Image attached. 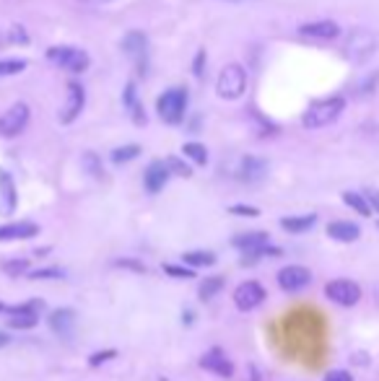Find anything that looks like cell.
I'll return each mask as SVG.
<instances>
[{"label": "cell", "mask_w": 379, "mask_h": 381, "mask_svg": "<svg viewBox=\"0 0 379 381\" xmlns=\"http://www.w3.org/2000/svg\"><path fill=\"white\" fill-rule=\"evenodd\" d=\"M203 60H206V52H198V60H195V73H200V68H203Z\"/></svg>", "instance_id": "41"}, {"label": "cell", "mask_w": 379, "mask_h": 381, "mask_svg": "<svg viewBox=\"0 0 379 381\" xmlns=\"http://www.w3.org/2000/svg\"><path fill=\"white\" fill-rule=\"evenodd\" d=\"M267 174V161L258 156H247L239 163V179L241 182H260Z\"/></svg>", "instance_id": "18"}, {"label": "cell", "mask_w": 379, "mask_h": 381, "mask_svg": "<svg viewBox=\"0 0 379 381\" xmlns=\"http://www.w3.org/2000/svg\"><path fill=\"white\" fill-rule=\"evenodd\" d=\"M182 262H187L190 267H211L215 262V254L211 252H185Z\"/></svg>", "instance_id": "23"}, {"label": "cell", "mask_w": 379, "mask_h": 381, "mask_svg": "<svg viewBox=\"0 0 379 381\" xmlns=\"http://www.w3.org/2000/svg\"><path fill=\"white\" fill-rule=\"evenodd\" d=\"M24 68H26L24 60H0V78L16 76V73H21Z\"/></svg>", "instance_id": "29"}, {"label": "cell", "mask_w": 379, "mask_h": 381, "mask_svg": "<svg viewBox=\"0 0 379 381\" xmlns=\"http://www.w3.org/2000/svg\"><path fill=\"white\" fill-rule=\"evenodd\" d=\"M138 153H140L138 145H122V148H114L112 151V161L114 163H128V161H133Z\"/></svg>", "instance_id": "28"}, {"label": "cell", "mask_w": 379, "mask_h": 381, "mask_svg": "<svg viewBox=\"0 0 379 381\" xmlns=\"http://www.w3.org/2000/svg\"><path fill=\"white\" fill-rule=\"evenodd\" d=\"M26 125H29V107L24 102L13 104L6 114H0V135L16 138Z\"/></svg>", "instance_id": "8"}, {"label": "cell", "mask_w": 379, "mask_h": 381, "mask_svg": "<svg viewBox=\"0 0 379 381\" xmlns=\"http://www.w3.org/2000/svg\"><path fill=\"white\" fill-rule=\"evenodd\" d=\"M0 312H6V306H3V304H0Z\"/></svg>", "instance_id": "44"}, {"label": "cell", "mask_w": 379, "mask_h": 381, "mask_svg": "<svg viewBox=\"0 0 379 381\" xmlns=\"http://www.w3.org/2000/svg\"><path fill=\"white\" fill-rule=\"evenodd\" d=\"M122 50L130 52V55H143V50H146V36L140 34V32H130V34L125 36V42H122Z\"/></svg>", "instance_id": "25"}, {"label": "cell", "mask_w": 379, "mask_h": 381, "mask_svg": "<svg viewBox=\"0 0 379 381\" xmlns=\"http://www.w3.org/2000/svg\"><path fill=\"white\" fill-rule=\"evenodd\" d=\"M125 107H128V112L133 114V122L135 125H146V112L140 109V102H138V96H135V83H128L125 86Z\"/></svg>", "instance_id": "21"}, {"label": "cell", "mask_w": 379, "mask_h": 381, "mask_svg": "<svg viewBox=\"0 0 379 381\" xmlns=\"http://www.w3.org/2000/svg\"><path fill=\"white\" fill-rule=\"evenodd\" d=\"M244 91H247V73H244V68L237 65V62L224 65L221 73H218V81H215V93L221 99H226V102H234Z\"/></svg>", "instance_id": "2"}, {"label": "cell", "mask_w": 379, "mask_h": 381, "mask_svg": "<svg viewBox=\"0 0 379 381\" xmlns=\"http://www.w3.org/2000/svg\"><path fill=\"white\" fill-rule=\"evenodd\" d=\"M32 280H52V278H62L60 270H34L29 275Z\"/></svg>", "instance_id": "34"}, {"label": "cell", "mask_w": 379, "mask_h": 381, "mask_svg": "<svg viewBox=\"0 0 379 381\" xmlns=\"http://www.w3.org/2000/svg\"><path fill=\"white\" fill-rule=\"evenodd\" d=\"M200 366H203L206 371L218 373V376H224V379H229V376L234 373L232 361H229L224 350H218V347H213V350H208L206 356L200 358Z\"/></svg>", "instance_id": "13"}, {"label": "cell", "mask_w": 379, "mask_h": 381, "mask_svg": "<svg viewBox=\"0 0 379 381\" xmlns=\"http://www.w3.org/2000/svg\"><path fill=\"white\" fill-rule=\"evenodd\" d=\"M379 42H377V34L369 32V29H354L348 39H345V55L348 60H354V62H366V60L377 52Z\"/></svg>", "instance_id": "4"}, {"label": "cell", "mask_w": 379, "mask_h": 381, "mask_svg": "<svg viewBox=\"0 0 379 381\" xmlns=\"http://www.w3.org/2000/svg\"><path fill=\"white\" fill-rule=\"evenodd\" d=\"M343 200H345V205H351L356 213H361V215H371L369 200H366V197H361L359 192H345Z\"/></svg>", "instance_id": "26"}, {"label": "cell", "mask_w": 379, "mask_h": 381, "mask_svg": "<svg viewBox=\"0 0 379 381\" xmlns=\"http://www.w3.org/2000/svg\"><path fill=\"white\" fill-rule=\"evenodd\" d=\"M221 288H224V278H221V275H213V278H206L203 283H200L198 293H200L203 301H208V298H213Z\"/></svg>", "instance_id": "24"}, {"label": "cell", "mask_w": 379, "mask_h": 381, "mask_svg": "<svg viewBox=\"0 0 379 381\" xmlns=\"http://www.w3.org/2000/svg\"><path fill=\"white\" fill-rule=\"evenodd\" d=\"M366 200H369L371 208H374V210L379 213V192H369V197H366Z\"/></svg>", "instance_id": "40"}, {"label": "cell", "mask_w": 379, "mask_h": 381, "mask_svg": "<svg viewBox=\"0 0 379 381\" xmlns=\"http://www.w3.org/2000/svg\"><path fill=\"white\" fill-rule=\"evenodd\" d=\"M86 3H102V0H86Z\"/></svg>", "instance_id": "43"}, {"label": "cell", "mask_w": 379, "mask_h": 381, "mask_svg": "<svg viewBox=\"0 0 379 381\" xmlns=\"http://www.w3.org/2000/svg\"><path fill=\"white\" fill-rule=\"evenodd\" d=\"M117 267H130V270H135V272H146V265H140V262H133V260H117Z\"/></svg>", "instance_id": "38"}, {"label": "cell", "mask_w": 379, "mask_h": 381, "mask_svg": "<svg viewBox=\"0 0 379 381\" xmlns=\"http://www.w3.org/2000/svg\"><path fill=\"white\" fill-rule=\"evenodd\" d=\"M8 345V335L6 332H0V347H6Z\"/></svg>", "instance_id": "42"}, {"label": "cell", "mask_w": 379, "mask_h": 381, "mask_svg": "<svg viewBox=\"0 0 379 381\" xmlns=\"http://www.w3.org/2000/svg\"><path fill=\"white\" fill-rule=\"evenodd\" d=\"M185 109H187V91L185 88H169L156 102V112L166 125H180L182 117H185Z\"/></svg>", "instance_id": "3"}, {"label": "cell", "mask_w": 379, "mask_h": 381, "mask_svg": "<svg viewBox=\"0 0 379 381\" xmlns=\"http://www.w3.org/2000/svg\"><path fill=\"white\" fill-rule=\"evenodd\" d=\"M262 301H265V288H262L260 283H255V280H244V283L237 286V290H234V304H237V309H241V312H252V309H258Z\"/></svg>", "instance_id": "7"}, {"label": "cell", "mask_w": 379, "mask_h": 381, "mask_svg": "<svg viewBox=\"0 0 379 381\" xmlns=\"http://www.w3.org/2000/svg\"><path fill=\"white\" fill-rule=\"evenodd\" d=\"M76 327V312L73 309H58L50 314V330L60 337H70Z\"/></svg>", "instance_id": "16"}, {"label": "cell", "mask_w": 379, "mask_h": 381, "mask_svg": "<svg viewBox=\"0 0 379 381\" xmlns=\"http://www.w3.org/2000/svg\"><path fill=\"white\" fill-rule=\"evenodd\" d=\"M232 213H234V215H250V218H258V215H260L258 208H250V205H234Z\"/></svg>", "instance_id": "36"}, {"label": "cell", "mask_w": 379, "mask_h": 381, "mask_svg": "<svg viewBox=\"0 0 379 381\" xmlns=\"http://www.w3.org/2000/svg\"><path fill=\"white\" fill-rule=\"evenodd\" d=\"M39 309H42V301H32V304L16 306V309H8V324L13 330H32L39 322Z\"/></svg>", "instance_id": "11"}, {"label": "cell", "mask_w": 379, "mask_h": 381, "mask_svg": "<svg viewBox=\"0 0 379 381\" xmlns=\"http://www.w3.org/2000/svg\"><path fill=\"white\" fill-rule=\"evenodd\" d=\"M314 220H317V215H299V218H284L281 226L288 234H304V231H310L314 226Z\"/></svg>", "instance_id": "22"}, {"label": "cell", "mask_w": 379, "mask_h": 381, "mask_svg": "<svg viewBox=\"0 0 379 381\" xmlns=\"http://www.w3.org/2000/svg\"><path fill=\"white\" fill-rule=\"evenodd\" d=\"M117 356L114 350H102V353H94V356L88 358V366H102V363H107V361H112V358Z\"/></svg>", "instance_id": "33"}, {"label": "cell", "mask_w": 379, "mask_h": 381, "mask_svg": "<svg viewBox=\"0 0 379 381\" xmlns=\"http://www.w3.org/2000/svg\"><path fill=\"white\" fill-rule=\"evenodd\" d=\"M84 163H86V169L91 171L94 177H102V166L96 163V156H94V153H86V156H84Z\"/></svg>", "instance_id": "35"}, {"label": "cell", "mask_w": 379, "mask_h": 381, "mask_svg": "<svg viewBox=\"0 0 379 381\" xmlns=\"http://www.w3.org/2000/svg\"><path fill=\"white\" fill-rule=\"evenodd\" d=\"M11 42H18V44L29 42V36H26V32L21 26H13V29H11Z\"/></svg>", "instance_id": "37"}, {"label": "cell", "mask_w": 379, "mask_h": 381, "mask_svg": "<svg viewBox=\"0 0 379 381\" xmlns=\"http://www.w3.org/2000/svg\"><path fill=\"white\" fill-rule=\"evenodd\" d=\"M232 244L237 246V249H241L244 254H252L250 262L255 260V257H260V254L267 249V234L265 231H247V234H237V236L232 239Z\"/></svg>", "instance_id": "12"}, {"label": "cell", "mask_w": 379, "mask_h": 381, "mask_svg": "<svg viewBox=\"0 0 379 381\" xmlns=\"http://www.w3.org/2000/svg\"><path fill=\"white\" fill-rule=\"evenodd\" d=\"M47 58L55 62V65H60L65 68L68 73H84L88 68V55L84 50H76V47H50L47 50Z\"/></svg>", "instance_id": "5"}, {"label": "cell", "mask_w": 379, "mask_h": 381, "mask_svg": "<svg viewBox=\"0 0 379 381\" xmlns=\"http://www.w3.org/2000/svg\"><path fill=\"white\" fill-rule=\"evenodd\" d=\"M310 280H312V272L307 270V267H302V265H288V267H284V270L278 272V286L284 290H288V293H296V290L307 288Z\"/></svg>", "instance_id": "10"}, {"label": "cell", "mask_w": 379, "mask_h": 381, "mask_svg": "<svg viewBox=\"0 0 379 381\" xmlns=\"http://www.w3.org/2000/svg\"><path fill=\"white\" fill-rule=\"evenodd\" d=\"M328 234L330 239H335V241H356V239L361 236L359 226L351 223V220H333L328 226Z\"/></svg>", "instance_id": "19"}, {"label": "cell", "mask_w": 379, "mask_h": 381, "mask_svg": "<svg viewBox=\"0 0 379 381\" xmlns=\"http://www.w3.org/2000/svg\"><path fill=\"white\" fill-rule=\"evenodd\" d=\"M182 151H185V156H187V159H190L192 163H200V166H203V163L208 161L206 145H200V143H185V148H182Z\"/></svg>", "instance_id": "27"}, {"label": "cell", "mask_w": 379, "mask_h": 381, "mask_svg": "<svg viewBox=\"0 0 379 381\" xmlns=\"http://www.w3.org/2000/svg\"><path fill=\"white\" fill-rule=\"evenodd\" d=\"M345 109V99L343 96H330V99H319V102L310 104V109L304 112L302 125L307 130H317V127H328L333 125Z\"/></svg>", "instance_id": "1"}, {"label": "cell", "mask_w": 379, "mask_h": 381, "mask_svg": "<svg viewBox=\"0 0 379 381\" xmlns=\"http://www.w3.org/2000/svg\"><path fill=\"white\" fill-rule=\"evenodd\" d=\"M164 163H166V169H169V174H180V177H190V174H192L187 163H182L180 159H174V156H169Z\"/></svg>", "instance_id": "30"}, {"label": "cell", "mask_w": 379, "mask_h": 381, "mask_svg": "<svg viewBox=\"0 0 379 381\" xmlns=\"http://www.w3.org/2000/svg\"><path fill=\"white\" fill-rule=\"evenodd\" d=\"M322 381H354L348 371H330Z\"/></svg>", "instance_id": "39"}, {"label": "cell", "mask_w": 379, "mask_h": 381, "mask_svg": "<svg viewBox=\"0 0 379 381\" xmlns=\"http://www.w3.org/2000/svg\"><path fill=\"white\" fill-rule=\"evenodd\" d=\"M299 34L302 36H310V39H338L340 36V26L335 21H312V24H304L299 26Z\"/></svg>", "instance_id": "14"}, {"label": "cell", "mask_w": 379, "mask_h": 381, "mask_svg": "<svg viewBox=\"0 0 379 381\" xmlns=\"http://www.w3.org/2000/svg\"><path fill=\"white\" fill-rule=\"evenodd\" d=\"M0 203H3V213L16 210V187H13L8 171L3 169H0Z\"/></svg>", "instance_id": "20"}, {"label": "cell", "mask_w": 379, "mask_h": 381, "mask_svg": "<svg viewBox=\"0 0 379 381\" xmlns=\"http://www.w3.org/2000/svg\"><path fill=\"white\" fill-rule=\"evenodd\" d=\"M325 296H328L333 304L354 306L359 304V298H361V288L356 286L354 280H330L328 286H325Z\"/></svg>", "instance_id": "6"}, {"label": "cell", "mask_w": 379, "mask_h": 381, "mask_svg": "<svg viewBox=\"0 0 379 381\" xmlns=\"http://www.w3.org/2000/svg\"><path fill=\"white\" fill-rule=\"evenodd\" d=\"M39 234V226L32 220H18V223H8L0 226V241H18V239H32Z\"/></svg>", "instance_id": "15"}, {"label": "cell", "mask_w": 379, "mask_h": 381, "mask_svg": "<svg viewBox=\"0 0 379 381\" xmlns=\"http://www.w3.org/2000/svg\"><path fill=\"white\" fill-rule=\"evenodd\" d=\"M84 102H86L84 86L78 83V81H70V83H68V96H65V104H62L60 114H58L62 125H70V122H73V119L81 114V109H84Z\"/></svg>", "instance_id": "9"}, {"label": "cell", "mask_w": 379, "mask_h": 381, "mask_svg": "<svg viewBox=\"0 0 379 381\" xmlns=\"http://www.w3.org/2000/svg\"><path fill=\"white\" fill-rule=\"evenodd\" d=\"M164 272L166 275H172V278H180V280H190L195 275L190 267H180V265H164Z\"/></svg>", "instance_id": "31"}, {"label": "cell", "mask_w": 379, "mask_h": 381, "mask_svg": "<svg viewBox=\"0 0 379 381\" xmlns=\"http://www.w3.org/2000/svg\"><path fill=\"white\" fill-rule=\"evenodd\" d=\"M3 270L8 272V275H18V272L29 270V262H26V260H11V262L3 265Z\"/></svg>", "instance_id": "32"}, {"label": "cell", "mask_w": 379, "mask_h": 381, "mask_svg": "<svg viewBox=\"0 0 379 381\" xmlns=\"http://www.w3.org/2000/svg\"><path fill=\"white\" fill-rule=\"evenodd\" d=\"M166 179H169V169H166L164 161H151V163H148L143 182H146V189L151 192V195H156V192H161V189H164Z\"/></svg>", "instance_id": "17"}]
</instances>
